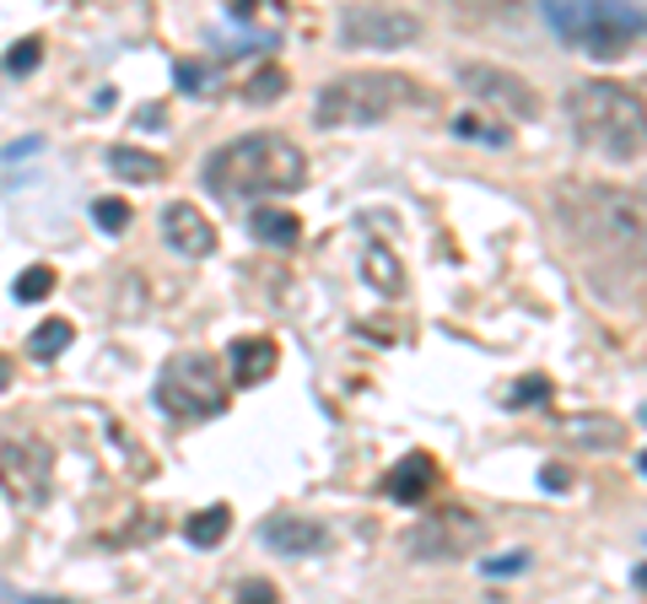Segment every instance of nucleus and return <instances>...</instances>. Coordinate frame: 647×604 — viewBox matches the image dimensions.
<instances>
[{"instance_id": "nucleus-10", "label": "nucleus", "mask_w": 647, "mask_h": 604, "mask_svg": "<svg viewBox=\"0 0 647 604\" xmlns=\"http://www.w3.org/2000/svg\"><path fill=\"white\" fill-rule=\"evenodd\" d=\"M458 87H464L469 98L491 103L497 114H513V119H534V114H540V98H534V87H529L518 70L469 60V66H458Z\"/></svg>"}, {"instance_id": "nucleus-24", "label": "nucleus", "mask_w": 647, "mask_h": 604, "mask_svg": "<svg viewBox=\"0 0 647 604\" xmlns=\"http://www.w3.org/2000/svg\"><path fill=\"white\" fill-rule=\"evenodd\" d=\"M49 292H55V270L49 265H27L11 281V297H16V303H44Z\"/></svg>"}, {"instance_id": "nucleus-8", "label": "nucleus", "mask_w": 647, "mask_h": 604, "mask_svg": "<svg viewBox=\"0 0 647 604\" xmlns=\"http://www.w3.org/2000/svg\"><path fill=\"white\" fill-rule=\"evenodd\" d=\"M55 486V448L38 437H11L0 443V491L22 508H44Z\"/></svg>"}, {"instance_id": "nucleus-35", "label": "nucleus", "mask_w": 647, "mask_h": 604, "mask_svg": "<svg viewBox=\"0 0 647 604\" xmlns=\"http://www.w3.org/2000/svg\"><path fill=\"white\" fill-rule=\"evenodd\" d=\"M5 378H11V367H5V362H0V389H5Z\"/></svg>"}, {"instance_id": "nucleus-7", "label": "nucleus", "mask_w": 647, "mask_h": 604, "mask_svg": "<svg viewBox=\"0 0 647 604\" xmlns=\"http://www.w3.org/2000/svg\"><path fill=\"white\" fill-rule=\"evenodd\" d=\"M486 539V524L469 513V508H432L421 513L410 529H405V556L410 561H453V556H469L475 545Z\"/></svg>"}, {"instance_id": "nucleus-34", "label": "nucleus", "mask_w": 647, "mask_h": 604, "mask_svg": "<svg viewBox=\"0 0 647 604\" xmlns=\"http://www.w3.org/2000/svg\"><path fill=\"white\" fill-rule=\"evenodd\" d=\"M227 11H232V16H254L259 0H227Z\"/></svg>"}, {"instance_id": "nucleus-26", "label": "nucleus", "mask_w": 647, "mask_h": 604, "mask_svg": "<svg viewBox=\"0 0 647 604\" xmlns=\"http://www.w3.org/2000/svg\"><path fill=\"white\" fill-rule=\"evenodd\" d=\"M523 0H453V11L458 16H469V22H497V16H513Z\"/></svg>"}, {"instance_id": "nucleus-4", "label": "nucleus", "mask_w": 647, "mask_h": 604, "mask_svg": "<svg viewBox=\"0 0 647 604\" xmlns=\"http://www.w3.org/2000/svg\"><path fill=\"white\" fill-rule=\"evenodd\" d=\"M561 221L572 227L582 249H610V254H632V260L643 249V201L626 190H604V184L567 190Z\"/></svg>"}, {"instance_id": "nucleus-17", "label": "nucleus", "mask_w": 647, "mask_h": 604, "mask_svg": "<svg viewBox=\"0 0 647 604\" xmlns=\"http://www.w3.org/2000/svg\"><path fill=\"white\" fill-rule=\"evenodd\" d=\"M567 437L582 443V448H621L626 443V426L615 415H578V421H567Z\"/></svg>"}, {"instance_id": "nucleus-22", "label": "nucleus", "mask_w": 647, "mask_h": 604, "mask_svg": "<svg viewBox=\"0 0 647 604\" xmlns=\"http://www.w3.org/2000/svg\"><path fill=\"white\" fill-rule=\"evenodd\" d=\"M173 87H179L184 98H211V92H216V70L205 66V60H179V66H173Z\"/></svg>"}, {"instance_id": "nucleus-9", "label": "nucleus", "mask_w": 647, "mask_h": 604, "mask_svg": "<svg viewBox=\"0 0 647 604\" xmlns=\"http://www.w3.org/2000/svg\"><path fill=\"white\" fill-rule=\"evenodd\" d=\"M421 38V22L399 5H345L340 11V44L345 49H405Z\"/></svg>"}, {"instance_id": "nucleus-23", "label": "nucleus", "mask_w": 647, "mask_h": 604, "mask_svg": "<svg viewBox=\"0 0 647 604\" xmlns=\"http://www.w3.org/2000/svg\"><path fill=\"white\" fill-rule=\"evenodd\" d=\"M453 135H458V140H480V146H508V140H513L508 125H491V119H480V114H458V119H453Z\"/></svg>"}, {"instance_id": "nucleus-2", "label": "nucleus", "mask_w": 647, "mask_h": 604, "mask_svg": "<svg viewBox=\"0 0 647 604\" xmlns=\"http://www.w3.org/2000/svg\"><path fill=\"white\" fill-rule=\"evenodd\" d=\"M567 114H572L578 140L599 146L604 157H615V162L643 157L647 109L637 87H626V81H582V87L567 92Z\"/></svg>"}, {"instance_id": "nucleus-33", "label": "nucleus", "mask_w": 647, "mask_h": 604, "mask_svg": "<svg viewBox=\"0 0 647 604\" xmlns=\"http://www.w3.org/2000/svg\"><path fill=\"white\" fill-rule=\"evenodd\" d=\"M27 151H38V140H11V146H5V162H16V157H27Z\"/></svg>"}, {"instance_id": "nucleus-29", "label": "nucleus", "mask_w": 647, "mask_h": 604, "mask_svg": "<svg viewBox=\"0 0 647 604\" xmlns=\"http://www.w3.org/2000/svg\"><path fill=\"white\" fill-rule=\"evenodd\" d=\"M480 572H486V578H513V572H529V550H508V556H491V561H480Z\"/></svg>"}, {"instance_id": "nucleus-13", "label": "nucleus", "mask_w": 647, "mask_h": 604, "mask_svg": "<svg viewBox=\"0 0 647 604\" xmlns=\"http://www.w3.org/2000/svg\"><path fill=\"white\" fill-rule=\"evenodd\" d=\"M227 362H232V384L254 389V384H264V378L281 367V351H275L270 335H243V340H232Z\"/></svg>"}, {"instance_id": "nucleus-18", "label": "nucleus", "mask_w": 647, "mask_h": 604, "mask_svg": "<svg viewBox=\"0 0 647 604\" xmlns=\"http://www.w3.org/2000/svg\"><path fill=\"white\" fill-rule=\"evenodd\" d=\"M362 275L384 292V297H399L405 292V270H399V254L384 249V243H367V254H362Z\"/></svg>"}, {"instance_id": "nucleus-12", "label": "nucleus", "mask_w": 647, "mask_h": 604, "mask_svg": "<svg viewBox=\"0 0 647 604\" xmlns=\"http://www.w3.org/2000/svg\"><path fill=\"white\" fill-rule=\"evenodd\" d=\"M162 238H168L173 254H184V260L216 254V227H211V216L194 210L190 201H173L168 210H162Z\"/></svg>"}, {"instance_id": "nucleus-3", "label": "nucleus", "mask_w": 647, "mask_h": 604, "mask_svg": "<svg viewBox=\"0 0 647 604\" xmlns=\"http://www.w3.org/2000/svg\"><path fill=\"white\" fill-rule=\"evenodd\" d=\"M545 22L561 44H572L593 60H621L643 38V5L637 0H540Z\"/></svg>"}, {"instance_id": "nucleus-11", "label": "nucleus", "mask_w": 647, "mask_h": 604, "mask_svg": "<svg viewBox=\"0 0 647 604\" xmlns=\"http://www.w3.org/2000/svg\"><path fill=\"white\" fill-rule=\"evenodd\" d=\"M259 539L270 550H281V556H319V550H329V529L319 518H303V513H270L259 524Z\"/></svg>"}, {"instance_id": "nucleus-30", "label": "nucleus", "mask_w": 647, "mask_h": 604, "mask_svg": "<svg viewBox=\"0 0 647 604\" xmlns=\"http://www.w3.org/2000/svg\"><path fill=\"white\" fill-rule=\"evenodd\" d=\"M232 600H243V604H275V600H281V589H275V583H264V578H243V583L232 589Z\"/></svg>"}, {"instance_id": "nucleus-16", "label": "nucleus", "mask_w": 647, "mask_h": 604, "mask_svg": "<svg viewBox=\"0 0 647 604\" xmlns=\"http://www.w3.org/2000/svg\"><path fill=\"white\" fill-rule=\"evenodd\" d=\"M109 173L125 184H157L162 179V157L140 151V146H109Z\"/></svg>"}, {"instance_id": "nucleus-28", "label": "nucleus", "mask_w": 647, "mask_h": 604, "mask_svg": "<svg viewBox=\"0 0 647 604\" xmlns=\"http://www.w3.org/2000/svg\"><path fill=\"white\" fill-rule=\"evenodd\" d=\"M92 221H98L103 232H125V227H129V205L103 195V201H92Z\"/></svg>"}, {"instance_id": "nucleus-27", "label": "nucleus", "mask_w": 647, "mask_h": 604, "mask_svg": "<svg viewBox=\"0 0 647 604\" xmlns=\"http://www.w3.org/2000/svg\"><path fill=\"white\" fill-rule=\"evenodd\" d=\"M545 400H550V378L529 373V378H518V389L508 395V410H529V404H545Z\"/></svg>"}, {"instance_id": "nucleus-1", "label": "nucleus", "mask_w": 647, "mask_h": 604, "mask_svg": "<svg viewBox=\"0 0 647 604\" xmlns=\"http://www.w3.org/2000/svg\"><path fill=\"white\" fill-rule=\"evenodd\" d=\"M308 184V157L297 140L275 130L259 135H238L227 146H216L205 157V190L216 201L238 205V201H281V195H297Z\"/></svg>"}, {"instance_id": "nucleus-14", "label": "nucleus", "mask_w": 647, "mask_h": 604, "mask_svg": "<svg viewBox=\"0 0 647 604\" xmlns=\"http://www.w3.org/2000/svg\"><path fill=\"white\" fill-rule=\"evenodd\" d=\"M438 486V459L432 454H410V459H399L394 470H388V480H384V491L394 497V502H421L427 491Z\"/></svg>"}, {"instance_id": "nucleus-5", "label": "nucleus", "mask_w": 647, "mask_h": 604, "mask_svg": "<svg viewBox=\"0 0 647 604\" xmlns=\"http://www.w3.org/2000/svg\"><path fill=\"white\" fill-rule=\"evenodd\" d=\"M416 98L421 92L399 70H351V76H334L314 98V119L324 130H356V125H378Z\"/></svg>"}, {"instance_id": "nucleus-31", "label": "nucleus", "mask_w": 647, "mask_h": 604, "mask_svg": "<svg viewBox=\"0 0 647 604\" xmlns=\"http://www.w3.org/2000/svg\"><path fill=\"white\" fill-rule=\"evenodd\" d=\"M135 125L140 130H168V109L162 103H146V109H135Z\"/></svg>"}, {"instance_id": "nucleus-20", "label": "nucleus", "mask_w": 647, "mask_h": 604, "mask_svg": "<svg viewBox=\"0 0 647 604\" xmlns=\"http://www.w3.org/2000/svg\"><path fill=\"white\" fill-rule=\"evenodd\" d=\"M76 340V330H70V319H44L33 335H27V356H38V362H55L65 345Z\"/></svg>"}, {"instance_id": "nucleus-32", "label": "nucleus", "mask_w": 647, "mask_h": 604, "mask_svg": "<svg viewBox=\"0 0 647 604\" xmlns=\"http://www.w3.org/2000/svg\"><path fill=\"white\" fill-rule=\"evenodd\" d=\"M540 486H545V491H567V486H572V470H567V465H545V470H540Z\"/></svg>"}, {"instance_id": "nucleus-6", "label": "nucleus", "mask_w": 647, "mask_h": 604, "mask_svg": "<svg viewBox=\"0 0 647 604\" xmlns=\"http://www.w3.org/2000/svg\"><path fill=\"white\" fill-rule=\"evenodd\" d=\"M157 404L179 421H205V415H222L232 400V378L222 373V362L211 351H179L162 362L157 373Z\"/></svg>"}, {"instance_id": "nucleus-25", "label": "nucleus", "mask_w": 647, "mask_h": 604, "mask_svg": "<svg viewBox=\"0 0 647 604\" xmlns=\"http://www.w3.org/2000/svg\"><path fill=\"white\" fill-rule=\"evenodd\" d=\"M0 66H5V76H33V70L44 66V38H22V44H11Z\"/></svg>"}, {"instance_id": "nucleus-21", "label": "nucleus", "mask_w": 647, "mask_h": 604, "mask_svg": "<svg viewBox=\"0 0 647 604\" xmlns=\"http://www.w3.org/2000/svg\"><path fill=\"white\" fill-rule=\"evenodd\" d=\"M286 87H292V76L281 66H259L249 81H243V103H254V109H264V103H275V98H286Z\"/></svg>"}, {"instance_id": "nucleus-19", "label": "nucleus", "mask_w": 647, "mask_h": 604, "mask_svg": "<svg viewBox=\"0 0 647 604\" xmlns=\"http://www.w3.org/2000/svg\"><path fill=\"white\" fill-rule=\"evenodd\" d=\"M227 529H232V508L227 502H216V508H205V513H194L190 524H184V535H190V545H222L227 539Z\"/></svg>"}, {"instance_id": "nucleus-15", "label": "nucleus", "mask_w": 647, "mask_h": 604, "mask_svg": "<svg viewBox=\"0 0 647 604\" xmlns=\"http://www.w3.org/2000/svg\"><path fill=\"white\" fill-rule=\"evenodd\" d=\"M249 232H254L264 249H292L303 238V221H297V210H281L275 201H259L249 210Z\"/></svg>"}]
</instances>
